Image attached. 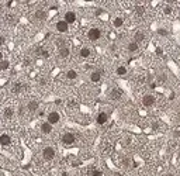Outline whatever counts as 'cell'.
<instances>
[{"mask_svg":"<svg viewBox=\"0 0 180 176\" xmlns=\"http://www.w3.org/2000/svg\"><path fill=\"white\" fill-rule=\"evenodd\" d=\"M87 38H89L90 41H97L101 38V30L100 28H90L89 33H87Z\"/></svg>","mask_w":180,"mask_h":176,"instance_id":"1","label":"cell"},{"mask_svg":"<svg viewBox=\"0 0 180 176\" xmlns=\"http://www.w3.org/2000/svg\"><path fill=\"white\" fill-rule=\"evenodd\" d=\"M42 156L45 161H52L55 158V149L52 147H45L42 151Z\"/></svg>","mask_w":180,"mask_h":176,"instance_id":"2","label":"cell"},{"mask_svg":"<svg viewBox=\"0 0 180 176\" xmlns=\"http://www.w3.org/2000/svg\"><path fill=\"white\" fill-rule=\"evenodd\" d=\"M75 141H76V137L72 132H65L62 135V142L65 145H72V144H75Z\"/></svg>","mask_w":180,"mask_h":176,"instance_id":"3","label":"cell"},{"mask_svg":"<svg viewBox=\"0 0 180 176\" xmlns=\"http://www.w3.org/2000/svg\"><path fill=\"white\" fill-rule=\"evenodd\" d=\"M155 103H156V97L153 96V94H146V96H143L142 104L145 107H152Z\"/></svg>","mask_w":180,"mask_h":176,"instance_id":"4","label":"cell"},{"mask_svg":"<svg viewBox=\"0 0 180 176\" xmlns=\"http://www.w3.org/2000/svg\"><path fill=\"white\" fill-rule=\"evenodd\" d=\"M59 120H61V114H59L58 111H51V113L48 114V123L51 124V125L58 124L59 123Z\"/></svg>","mask_w":180,"mask_h":176,"instance_id":"5","label":"cell"},{"mask_svg":"<svg viewBox=\"0 0 180 176\" xmlns=\"http://www.w3.org/2000/svg\"><path fill=\"white\" fill-rule=\"evenodd\" d=\"M24 90H25V85H24V83H21V82H16L11 86V93H14V94L23 93Z\"/></svg>","mask_w":180,"mask_h":176,"instance_id":"6","label":"cell"},{"mask_svg":"<svg viewBox=\"0 0 180 176\" xmlns=\"http://www.w3.org/2000/svg\"><path fill=\"white\" fill-rule=\"evenodd\" d=\"M14 114H16V110H14V107H6L3 110V116L6 120H11L13 117H14Z\"/></svg>","mask_w":180,"mask_h":176,"instance_id":"7","label":"cell"},{"mask_svg":"<svg viewBox=\"0 0 180 176\" xmlns=\"http://www.w3.org/2000/svg\"><path fill=\"white\" fill-rule=\"evenodd\" d=\"M121 96H123V92L120 89H111L110 92H108V97L113 99V100H118V99H121Z\"/></svg>","mask_w":180,"mask_h":176,"instance_id":"8","label":"cell"},{"mask_svg":"<svg viewBox=\"0 0 180 176\" xmlns=\"http://www.w3.org/2000/svg\"><path fill=\"white\" fill-rule=\"evenodd\" d=\"M107 120H108V116H107V113L101 111V113H98L97 117H96V123H97L98 125H103V124L107 123Z\"/></svg>","mask_w":180,"mask_h":176,"instance_id":"9","label":"cell"},{"mask_svg":"<svg viewBox=\"0 0 180 176\" xmlns=\"http://www.w3.org/2000/svg\"><path fill=\"white\" fill-rule=\"evenodd\" d=\"M56 30L59 33H68V30H69V24L65 23L63 20H59L56 23Z\"/></svg>","mask_w":180,"mask_h":176,"instance_id":"10","label":"cell"},{"mask_svg":"<svg viewBox=\"0 0 180 176\" xmlns=\"http://www.w3.org/2000/svg\"><path fill=\"white\" fill-rule=\"evenodd\" d=\"M101 75H103V72H100V70H94V72H92V73H90V82L98 83L100 80H101Z\"/></svg>","mask_w":180,"mask_h":176,"instance_id":"11","label":"cell"},{"mask_svg":"<svg viewBox=\"0 0 180 176\" xmlns=\"http://www.w3.org/2000/svg\"><path fill=\"white\" fill-rule=\"evenodd\" d=\"M59 57H61L62 59H68V58L70 57V48L68 47V45L59 48Z\"/></svg>","mask_w":180,"mask_h":176,"instance_id":"12","label":"cell"},{"mask_svg":"<svg viewBox=\"0 0 180 176\" xmlns=\"http://www.w3.org/2000/svg\"><path fill=\"white\" fill-rule=\"evenodd\" d=\"M35 55L47 59V58H49V51L48 49H45V48H42V47H38V48L35 49Z\"/></svg>","mask_w":180,"mask_h":176,"instance_id":"13","label":"cell"},{"mask_svg":"<svg viewBox=\"0 0 180 176\" xmlns=\"http://www.w3.org/2000/svg\"><path fill=\"white\" fill-rule=\"evenodd\" d=\"M11 144V137L8 134H2L0 135V145H3V147H7Z\"/></svg>","mask_w":180,"mask_h":176,"instance_id":"14","label":"cell"},{"mask_svg":"<svg viewBox=\"0 0 180 176\" xmlns=\"http://www.w3.org/2000/svg\"><path fill=\"white\" fill-rule=\"evenodd\" d=\"M38 107H40V103L37 100H30L28 104H27V109H28L30 113H35L38 110Z\"/></svg>","mask_w":180,"mask_h":176,"instance_id":"15","label":"cell"},{"mask_svg":"<svg viewBox=\"0 0 180 176\" xmlns=\"http://www.w3.org/2000/svg\"><path fill=\"white\" fill-rule=\"evenodd\" d=\"M65 23H68V24H72V23H75L76 21V14H75L73 11H66L65 13Z\"/></svg>","mask_w":180,"mask_h":176,"instance_id":"16","label":"cell"},{"mask_svg":"<svg viewBox=\"0 0 180 176\" xmlns=\"http://www.w3.org/2000/svg\"><path fill=\"white\" fill-rule=\"evenodd\" d=\"M34 18L38 21H42L47 18V11L45 10H42V8H40V10H37V11L34 13Z\"/></svg>","mask_w":180,"mask_h":176,"instance_id":"17","label":"cell"},{"mask_svg":"<svg viewBox=\"0 0 180 176\" xmlns=\"http://www.w3.org/2000/svg\"><path fill=\"white\" fill-rule=\"evenodd\" d=\"M90 55H92V51H90V48H87V47H83V48H80V51H79V57L83 58V59L90 58Z\"/></svg>","mask_w":180,"mask_h":176,"instance_id":"18","label":"cell"},{"mask_svg":"<svg viewBox=\"0 0 180 176\" xmlns=\"http://www.w3.org/2000/svg\"><path fill=\"white\" fill-rule=\"evenodd\" d=\"M143 40H145V34H143L142 31H137V33L134 34V42L139 44V42H142Z\"/></svg>","mask_w":180,"mask_h":176,"instance_id":"19","label":"cell"},{"mask_svg":"<svg viewBox=\"0 0 180 176\" xmlns=\"http://www.w3.org/2000/svg\"><path fill=\"white\" fill-rule=\"evenodd\" d=\"M51 131H52V125H51L48 121L41 124V132H42V134H49Z\"/></svg>","mask_w":180,"mask_h":176,"instance_id":"20","label":"cell"},{"mask_svg":"<svg viewBox=\"0 0 180 176\" xmlns=\"http://www.w3.org/2000/svg\"><path fill=\"white\" fill-rule=\"evenodd\" d=\"M127 49H128V52H131V54H134V52H137L139 49V45L137 44V42H130V44L127 45Z\"/></svg>","mask_w":180,"mask_h":176,"instance_id":"21","label":"cell"},{"mask_svg":"<svg viewBox=\"0 0 180 176\" xmlns=\"http://www.w3.org/2000/svg\"><path fill=\"white\" fill-rule=\"evenodd\" d=\"M113 25H114L115 28H121L124 25V18L123 17H115L114 20H113Z\"/></svg>","mask_w":180,"mask_h":176,"instance_id":"22","label":"cell"},{"mask_svg":"<svg viewBox=\"0 0 180 176\" xmlns=\"http://www.w3.org/2000/svg\"><path fill=\"white\" fill-rule=\"evenodd\" d=\"M65 76H66V79H69V80H75V79L78 78V72L73 70V69H69L65 73Z\"/></svg>","mask_w":180,"mask_h":176,"instance_id":"23","label":"cell"},{"mask_svg":"<svg viewBox=\"0 0 180 176\" xmlns=\"http://www.w3.org/2000/svg\"><path fill=\"white\" fill-rule=\"evenodd\" d=\"M127 68H125V66H118V68H117V69H115V73L118 75V76H125V75H127Z\"/></svg>","mask_w":180,"mask_h":176,"instance_id":"24","label":"cell"},{"mask_svg":"<svg viewBox=\"0 0 180 176\" xmlns=\"http://www.w3.org/2000/svg\"><path fill=\"white\" fill-rule=\"evenodd\" d=\"M10 68V62L7 59H3V61H0V70H7Z\"/></svg>","mask_w":180,"mask_h":176,"instance_id":"25","label":"cell"},{"mask_svg":"<svg viewBox=\"0 0 180 176\" xmlns=\"http://www.w3.org/2000/svg\"><path fill=\"white\" fill-rule=\"evenodd\" d=\"M89 173L92 176H103V172L100 169H96V168H92V171H89Z\"/></svg>","mask_w":180,"mask_h":176,"instance_id":"26","label":"cell"},{"mask_svg":"<svg viewBox=\"0 0 180 176\" xmlns=\"http://www.w3.org/2000/svg\"><path fill=\"white\" fill-rule=\"evenodd\" d=\"M55 45H56L58 48H62V47H66L68 44H66L65 40H62V38H58L56 41H55Z\"/></svg>","mask_w":180,"mask_h":176,"instance_id":"27","label":"cell"},{"mask_svg":"<svg viewBox=\"0 0 180 176\" xmlns=\"http://www.w3.org/2000/svg\"><path fill=\"white\" fill-rule=\"evenodd\" d=\"M143 13H145V8L142 6H138V7H135V14L137 16H142Z\"/></svg>","mask_w":180,"mask_h":176,"instance_id":"28","label":"cell"},{"mask_svg":"<svg viewBox=\"0 0 180 176\" xmlns=\"http://www.w3.org/2000/svg\"><path fill=\"white\" fill-rule=\"evenodd\" d=\"M163 13L166 14V16H170V14L173 13V7H172V6H165Z\"/></svg>","mask_w":180,"mask_h":176,"instance_id":"29","label":"cell"},{"mask_svg":"<svg viewBox=\"0 0 180 176\" xmlns=\"http://www.w3.org/2000/svg\"><path fill=\"white\" fill-rule=\"evenodd\" d=\"M6 20H7L8 24H13V23L16 21V18H14V16H13V14H7V16H6Z\"/></svg>","mask_w":180,"mask_h":176,"instance_id":"30","label":"cell"},{"mask_svg":"<svg viewBox=\"0 0 180 176\" xmlns=\"http://www.w3.org/2000/svg\"><path fill=\"white\" fill-rule=\"evenodd\" d=\"M38 83H40V86H47V85H48V79H47V78H41L40 80H38Z\"/></svg>","mask_w":180,"mask_h":176,"instance_id":"31","label":"cell"},{"mask_svg":"<svg viewBox=\"0 0 180 176\" xmlns=\"http://www.w3.org/2000/svg\"><path fill=\"white\" fill-rule=\"evenodd\" d=\"M173 137H175V138H179V137H180V128L179 127H176V128H175V131H173Z\"/></svg>","mask_w":180,"mask_h":176,"instance_id":"32","label":"cell"},{"mask_svg":"<svg viewBox=\"0 0 180 176\" xmlns=\"http://www.w3.org/2000/svg\"><path fill=\"white\" fill-rule=\"evenodd\" d=\"M68 106H69L70 109H76V107H78V103L75 102V100H70V102L68 103Z\"/></svg>","mask_w":180,"mask_h":176,"instance_id":"33","label":"cell"},{"mask_svg":"<svg viewBox=\"0 0 180 176\" xmlns=\"http://www.w3.org/2000/svg\"><path fill=\"white\" fill-rule=\"evenodd\" d=\"M123 165L125 166V168H128V166H130V158H127V156H125V158L123 159Z\"/></svg>","mask_w":180,"mask_h":176,"instance_id":"34","label":"cell"},{"mask_svg":"<svg viewBox=\"0 0 180 176\" xmlns=\"http://www.w3.org/2000/svg\"><path fill=\"white\" fill-rule=\"evenodd\" d=\"M158 34H160V35H168V31L163 28H159L158 30Z\"/></svg>","mask_w":180,"mask_h":176,"instance_id":"35","label":"cell"},{"mask_svg":"<svg viewBox=\"0 0 180 176\" xmlns=\"http://www.w3.org/2000/svg\"><path fill=\"white\" fill-rule=\"evenodd\" d=\"M131 144V137H125V139H124V145H130Z\"/></svg>","mask_w":180,"mask_h":176,"instance_id":"36","label":"cell"},{"mask_svg":"<svg viewBox=\"0 0 180 176\" xmlns=\"http://www.w3.org/2000/svg\"><path fill=\"white\" fill-rule=\"evenodd\" d=\"M4 42H6V38H4V35H0V47H2V45H4Z\"/></svg>","mask_w":180,"mask_h":176,"instance_id":"37","label":"cell"},{"mask_svg":"<svg viewBox=\"0 0 180 176\" xmlns=\"http://www.w3.org/2000/svg\"><path fill=\"white\" fill-rule=\"evenodd\" d=\"M156 54H158V55H162V54H163L162 48H156Z\"/></svg>","mask_w":180,"mask_h":176,"instance_id":"38","label":"cell"},{"mask_svg":"<svg viewBox=\"0 0 180 176\" xmlns=\"http://www.w3.org/2000/svg\"><path fill=\"white\" fill-rule=\"evenodd\" d=\"M55 104H58V106H61V104H62V100H61V99H58V100H55Z\"/></svg>","mask_w":180,"mask_h":176,"instance_id":"39","label":"cell"},{"mask_svg":"<svg viewBox=\"0 0 180 176\" xmlns=\"http://www.w3.org/2000/svg\"><path fill=\"white\" fill-rule=\"evenodd\" d=\"M101 13H103V10H100V8H98V10H96V14H97V16H100Z\"/></svg>","mask_w":180,"mask_h":176,"instance_id":"40","label":"cell"},{"mask_svg":"<svg viewBox=\"0 0 180 176\" xmlns=\"http://www.w3.org/2000/svg\"><path fill=\"white\" fill-rule=\"evenodd\" d=\"M115 49H117V47H115V45H111V47H110V51H115Z\"/></svg>","mask_w":180,"mask_h":176,"instance_id":"41","label":"cell"},{"mask_svg":"<svg viewBox=\"0 0 180 176\" xmlns=\"http://www.w3.org/2000/svg\"><path fill=\"white\" fill-rule=\"evenodd\" d=\"M0 61H3V52H0Z\"/></svg>","mask_w":180,"mask_h":176,"instance_id":"42","label":"cell"},{"mask_svg":"<svg viewBox=\"0 0 180 176\" xmlns=\"http://www.w3.org/2000/svg\"><path fill=\"white\" fill-rule=\"evenodd\" d=\"M163 176H175L173 173H166V175H163Z\"/></svg>","mask_w":180,"mask_h":176,"instance_id":"43","label":"cell"},{"mask_svg":"<svg viewBox=\"0 0 180 176\" xmlns=\"http://www.w3.org/2000/svg\"><path fill=\"white\" fill-rule=\"evenodd\" d=\"M2 10H3V4L0 3V13H2Z\"/></svg>","mask_w":180,"mask_h":176,"instance_id":"44","label":"cell"},{"mask_svg":"<svg viewBox=\"0 0 180 176\" xmlns=\"http://www.w3.org/2000/svg\"><path fill=\"white\" fill-rule=\"evenodd\" d=\"M62 176H68V172H62Z\"/></svg>","mask_w":180,"mask_h":176,"instance_id":"45","label":"cell"},{"mask_svg":"<svg viewBox=\"0 0 180 176\" xmlns=\"http://www.w3.org/2000/svg\"><path fill=\"white\" fill-rule=\"evenodd\" d=\"M113 176H121V175H120V173H114V175H113Z\"/></svg>","mask_w":180,"mask_h":176,"instance_id":"46","label":"cell"},{"mask_svg":"<svg viewBox=\"0 0 180 176\" xmlns=\"http://www.w3.org/2000/svg\"><path fill=\"white\" fill-rule=\"evenodd\" d=\"M0 100H2V93H0Z\"/></svg>","mask_w":180,"mask_h":176,"instance_id":"47","label":"cell"}]
</instances>
